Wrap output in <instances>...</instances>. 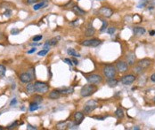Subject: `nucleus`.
<instances>
[{"mask_svg": "<svg viewBox=\"0 0 155 130\" xmlns=\"http://www.w3.org/2000/svg\"><path fill=\"white\" fill-rule=\"evenodd\" d=\"M103 75L107 78V79H113V78L116 76V73H117V69L116 67L112 65H107L103 67Z\"/></svg>", "mask_w": 155, "mask_h": 130, "instance_id": "nucleus-2", "label": "nucleus"}, {"mask_svg": "<svg viewBox=\"0 0 155 130\" xmlns=\"http://www.w3.org/2000/svg\"><path fill=\"white\" fill-rule=\"evenodd\" d=\"M32 76L30 74V73H23L20 75V80L23 83H29L32 81Z\"/></svg>", "mask_w": 155, "mask_h": 130, "instance_id": "nucleus-10", "label": "nucleus"}, {"mask_svg": "<svg viewBox=\"0 0 155 130\" xmlns=\"http://www.w3.org/2000/svg\"><path fill=\"white\" fill-rule=\"evenodd\" d=\"M50 47H51V45H50L48 43H46L45 45H44V47H43V49H44V50H48V51H49V50H50Z\"/></svg>", "mask_w": 155, "mask_h": 130, "instance_id": "nucleus-34", "label": "nucleus"}, {"mask_svg": "<svg viewBox=\"0 0 155 130\" xmlns=\"http://www.w3.org/2000/svg\"><path fill=\"white\" fill-rule=\"evenodd\" d=\"M4 15L6 17H10L11 15H12V11L11 10H6L5 12H4Z\"/></svg>", "mask_w": 155, "mask_h": 130, "instance_id": "nucleus-36", "label": "nucleus"}, {"mask_svg": "<svg viewBox=\"0 0 155 130\" xmlns=\"http://www.w3.org/2000/svg\"><path fill=\"white\" fill-rule=\"evenodd\" d=\"M126 59H127V61H128V64L129 65H134L135 62H136V56H135V53L130 51L127 54L126 56Z\"/></svg>", "mask_w": 155, "mask_h": 130, "instance_id": "nucleus-11", "label": "nucleus"}, {"mask_svg": "<svg viewBox=\"0 0 155 130\" xmlns=\"http://www.w3.org/2000/svg\"><path fill=\"white\" fill-rule=\"evenodd\" d=\"M35 92L39 93V94H45L49 90V86L47 83L42 82H37L34 83Z\"/></svg>", "mask_w": 155, "mask_h": 130, "instance_id": "nucleus-3", "label": "nucleus"}, {"mask_svg": "<svg viewBox=\"0 0 155 130\" xmlns=\"http://www.w3.org/2000/svg\"><path fill=\"white\" fill-rule=\"evenodd\" d=\"M47 5V3L45 2V1H42L41 3H39V4H36L33 6V9H34L35 11H37V10H38V9H40V8H42V7H46Z\"/></svg>", "mask_w": 155, "mask_h": 130, "instance_id": "nucleus-20", "label": "nucleus"}, {"mask_svg": "<svg viewBox=\"0 0 155 130\" xmlns=\"http://www.w3.org/2000/svg\"><path fill=\"white\" fill-rule=\"evenodd\" d=\"M60 96H61V93L59 92L58 89L53 90V91H51L50 94H49V97L51 99H58L60 97Z\"/></svg>", "mask_w": 155, "mask_h": 130, "instance_id": "nucleus-16", "label": "nucleus"}, {"mask_svg": "<svg viewBox=\"0 0 155 130\" xmlns=\"http://www.w3.org/2000/svg\"><path fill=\"white\" fill-rule=\"evenodd\" d=\"M26 89L29 93H33L35 92V88H34V84H28L27 87H26Z\"/></svg>", "mask_w": 155, "mask_h": 130, "instance_id": "nucleus-23", "label": "nucleus"}, {"mask_svg": "<svg viewBox=\"0 0 155 130\" xmlns=\"http://www.w3.org/2000/svg\"><path fill=\"white\" fill-rule=\"evenodd\" d=\"M102 43V41L99 39H90V40H85L81 43L83 46L87 47H97Z\"/></svg>", "mask_w": 155, "mask_h": 130, "instance_id": "nucleus-6", "label": "nucleus"}, {"mask_svg": "<svg viewBox=\"0 0 155 130\" xmlns=\"http://www.w3.org/2000/svg\"><path fill=\"white\" fill-rule=\"evenodd\" d=\"M151 81L152 82H155V73H153V74L151 75Z\"/></svg>", "mask_w": 155, "mask_h": 130, "instance_id": "nucleus-42", "label": "nucleus"}, {"mask_svg": "<svg viewBox=\"0 0 155 130\" xmlns=\"http://www.w3.org/2000/svg\"><path fill=\"white\" fill-rule=\"evenodd\" d=\"M151 64H152V60L149 59H141V60H139V62H138V65H140V66L143 67L144 69H145V68H147Z\"/></svg>", "mask_w": 155, "mask_h": 130, "instance_id": "nucleus-12", "label": "nucleus"}, {"mask_svg": "<svg viewBox=\"0 0 155 130\" xmlns=\"http://www.w3.org/2000/svg\"><path fill=\"white\" fill-rule=\"evenodd\" d=\"M20 33V30L17 29V28H13V29L11 30V34L12 35H18Z\"/></svg>", "mask_w": 155, "mask_h": 130, "instance_id": "nucleus-33", "label": "nucleus"}, {"mask_svg": "<svg viewBox=\"0 0 155 130\" xmlns=\"http://www.w3.org/2000/svg\"><path fill=\"white\" fill-rule=\"evenodd\" d=\"M67 53H68L70 56H72V57H74V58L80 57V54H79V52H77L73 48H69L68 50H67Z\"/></svg>", "mask_w": 155, "mask_h": 130, "instance_id": "nucleus-18", "label": "nucleus"}, {"mask_svg": "<svg viewBox=\"0 0 155 130\" xmlns=\"http://www.w3.org/2000/svg\"><path fill=\"white\" fill-rule=\"evenodd\" d=\"M155 34V30H152V31H150V36H154Z\"/></svg>", "mask_w": 155, "mask_h": 130, "instance_id": "nucleus-44", "label": "nucleus"}, {"mask_svg": "<svg viewBox=\"0 0 155 130\" xmlns=\"http://www.w3.org/2000/svg\"><path fill=\"white\" fill-rule=\"evenodd\" d=\"M16 102H17V100H16V98H13V100L11 101V103H10V105H13L16 104Z\"/></svg>", "mask_w": 155, "mask_h": 130, "instance_id": "nucleus-41", "label": "nucleus"}, {"mask_svg": "<svg viewBox=\"0 0 155 130\" xmlns=\"http://www.w3.org/2000/svg\"><path fill=\"white\" fill-rule=\"evenodd\" d=\"M58 40H59V37H58L57 39H56V38H53V39H51V40L47 41V43H48L51 46H53V45H56V44H57Z\"/></svg>", "mask_w": 155, "mask_h": 130, "instance_id": "nucleus-25", "label": "nucleus"}, {"mask_svg": "<svg viewBox=\"0 0 155 130\" xmlns=\"http://www.w3.org/2000/svg\"><path fill=\"white\" fill-rule=\"evenodd\" d=\"M5 71H6V69H5L4 65H0V77H4V74H5Z\"/></svg>", "mask_w": 155, "mask_h": 130, "instance_id": "nucleus-26", "label": "nucleus"}, {"mask_svg": "<svg viewBox=\"0 0 155 130\" xmlns=\"http://www.w3.org/2000/svg\"><path fill=\"white\" fill-rule=\"evenodd\" d=\"M42 100H43V98H42V97H40V96H36L35 97V102L36 103H40V102H42Z\"/></svg>", "mask_w": 155, "mask_h": 130, "instance_id": "nucleus-32", "label": "nucleus"}, {"mask_svg": "<svg viewBox=\"0 0 155 130\" xmlns=\"http://www.w3.org/2000/svg\"><path fill=\"white\" fill-rule=\"evenodd\" d=\"M38 0H27V3L29 4H36Z\"/></svg>", "mask_w": 155, "mask_h": 130, "instance_id": "nucleus-37", "label": "nucleus"}, {"mask_svg": "<svg viewBox=\"0 0 155 130\" xmlns=\"http://www.w3.org/2000/svg\"><path fill=\"white\" fill-rule=\"evenodd\" d=\"M47 52H48V50H44V49H43L42 50H40V51L38 53V56H40V57H42V56H45V55H47Z\"/></svg>", "mask_w": 155, "mask_h": 130, "instance_id": "nucleus-30", "label": "nucleus"}, {"mask_svg": "<svg viewBox=\"0 0 155 130\" xmlns=\"http://www.w3.org/2000/svg\"><path fill=\"white\" fill-rule=\"evenodd\" d=\"M64 62H66V63L68 64V65H72L73 64H72V60L71 59H64Z\"/></svg>", "mask_w": 155, "mask_h": 130, "instance_id": "nucleus-35", "label": "nucleus"}, {"mask_svg": "<svg viewBox=\"0 0 155 130\" xmlns=\"http://www.w3.org/2000/svg\"><path fill=\"white\" fill-rule=\"evenodd\" d=\"M154 36H155V34H154Z\"/></svg>", "mask_w": 155, "mask_h": 130, "instance_id": "nucleus-49", "label": "nucleus"}, {"mask_svg": "<svg viewBox=\"0 0 155 130\" xmlns=\"http://www.w3.org/2000/svg\"><path fill=\"white\" fill-rule=\"evenodd\" d=\"M72 61H73V64H74V65H78V64H79V62H78V60H77V59H73Z\"/></svg>", "mask_w": 155, "mask_h": 130, "instance_id": "nucleus-43", "label": "nucleus"}, {"mask_svg": "<svg viewBox=\"0 0 155 130\" xmlns=\"http://www.w3.org/2000/svg\"><path fill=\"white\" fill-rule=\"evenodd\" d=\"M136 81V76L134 74H128V75H124L121 78V83L124 85H130Z\"/></svg>", "mask_w": 155, "mask_h": 130, "instance_id": "nucleus-8", "label": "nucleus"}, {"mask_svg": "<svg viewBox=\"0 0 155 130\" xmlns=\"http://www.w3.org/2000/svg\"><path fill=\"white\" fill-rule=\"evenodd\" d=\"M99 13H100L101 15H103V16L106 17V18H110V17L112 16L113 11L110 8H109V7L103 6L99 9Z\"/></svg>", "mask_w": 155, "mask_h": 130, "instance_id": "nucleus-9", "label": "nucleus"}, {"mask_svg": "<svg viewBox=\"0 0 155 130\" xmlns=\"http://www.w3.org/2000/svg\"><path fill=\"white\" fill-rule=\"evenodd\" d=\"M102 22H103V26H102V27H101V31H104V30L106 29V27H107V26H108V22H107L106 21H104V20H102Z\"/></svg>", "mask_w": 155, "mask_h": 130, "instance_id": "nucleus-28", "label": "nucleus"}, {"mask_svg": "<svg viewBox=\"0 0 155 130\" xmlns=\"http://www.w3.org/2000/svg\"><path fill=\"white\" fill-rule=\"evenodd\" d=\"M115 114H116V116H117L119 119H122V118L124 117V111L121 108H118V109L116 110V111H115Z\"/></svg>", "mask_w": 155, "mask_h": 130, "instance_id": "nucleus-22", "label": "nucleus"}, {"mask_svg": "<svg viewBox=\"0 0 155 130\" xmlns=\"http://www.w3.org/2000/svg\"><path fill=\"white\" fill-rule=\"evenodd\" d=\"M97 91V87L95 84H88V85H85L80 90V95L81 97H86L92 96L94 93H96Z\"/></svg>", "mask_w": 155, "mask_h": 130, "instance_id": "nucleus-1", "label": "nucleus"}, {"mask_svg": "<svg viewBox=\"0 0 155 130\" xmlns=\"http://www.w3.org/2000/svg\"><path fill=\"white\" fill-rule=\"evenodd\" d=\"M27 129H32V130H36L37 128L34 126H31V125H28L27 126Z\"/></svg>", "mask_w": 155, "mask_h": 130, "instance_id": "nucleus-39", "label": "nucleus"}, {"mask_svg": "<svg viewBox=\"0 0 155 130\" xmlns=\"http://www.w3.org/2000/svg\"><path fill=\"white\" fill-rule=\"evenodd\" d=\"M133 129H136V130H139V129H140V128H138V127H135V128H133Z\"/></svg>", "mask_w": 155, "mask_h": 130, "instance_id": "nucleus-45", "label": "nucleus"}, {"mask_svg": "<svg viewBox=\"0 0 155 130\" xmlns=\"http://www.w3.org/2000/svg\"><path fill=\"white\" fill-rule=\"evenodd\" d=\"M78 1H79V0H78Z\"/></svg>", "mask_w": 155, "mask_h": 130, "instance_id": "nucleus-48", "label": "nucleus"}, {"mask_svg": "<svg viewBox=\"0 0 155 130\" xmlns=\"http://www.w3.org/2000/svg\"><path fill=\"white\" fill-rule=\"evenodd\" d=\"M72 11L74 12L75 13H76V14L79 15V16H82V15L86 14L85 11L82 10V9H81L79 6H78V5H74V6L72 7Z\"/></svg>", "mask_w": 155, "mask_h": 130, "instance_id": "nucleus-15", "label": "nucleus"}, {"mask_svg": "<svg viewBox=\"0 0 155 130\" xmlns=\"http://www.w3.org/2000/svg\"><path fill=\"white\" fill-rule=\"evenodd\" d=\"M15 126H17V121H15L14 123H13L12 125H11V126H9L7 128H8V129H12V128H13Z\"/></svg>", "mask_w": 155, "mask_h": 130, "instance_id": "nucleus-38", "label": "nucleus"}, {"mask_svg": "<svg viewBox=\"0 0 155 130\" xmlns=\"http://www.w3.org/2000/svg\"><path fill=\"white\" fill-rule=\"evenodd\" d=\"M0 115H1V113H0Z\"/></svg>", "mask_w": 155, "mask_h": 130, "instance_id": "nucleus-47", "label": "nucleus"}, {"mask_svg": "<svg viewBox=\"0 0 155 130\" xmlns=\"http://www.w3.org/2000/svg\"><path fill=\"white\" fill-rule=\"evenodd\" d=\"M43 38V36H42V35H39V36H34L33 37V41L34 42H38V41H40L41 39Z\"/></svg>", "mask_w": 155, "mask_h": 130, "instance_id": "nucleus-31", "label": "nucleus"}, {"mask_svg": "<svg viewBox=\"0 0 155 130\" xmlns=\"http://www.w3.org/2000/svg\"><path fill=\"white\" fill-rule=\"evenodd\" d=\"M36 50H37V49H36V48H32V49H31V50H28V53H29V54H31V53L35 52V51H36Z\"/></svg>", "mask_w": 155, "mask_h": 130, "instance_id": "nucleus-40", "label": "nucleus"}, {"mask_svg": "<svg viewBox=\"0 0 155 130\" xmlns=\"http://www.w3.org/2000/svg\"><path fill=\"white\" fill-rule=\"evenodd\" d=\"M133 32L136 36H142L145 33V29L142 27H136L133 28Z\"/></svg>", "mask_w": 155, "mask_h": 130, "instance_id": "nucleus-14", "label": "nucleus"}, {"mask_svg": "<svg viewBox=\"0 0 155 130\" xmlns=\"http://www.w3.org/2000/svg\"><path fill=\"white\" fill-rule=\"evenodd\" d=\"M95 33H96L95 27H93V26H91V24H89L88 27H87V30H86V36H93Z\"/></svg>", "mask_w": 155, "mask_h": 130, "instance_id": "nucleus-17", "label": "nucleus"}, {"mask_svg": "<svg viewBox=\"0 0 155 130\" xmlns=\"http://www.w3.org/2000/svg\"><path fill=\"white\" fill-rule=\"evenodd\" d=\"M115 67L119 73H126V72L128 71V64L125 61H118Z\"/></svg>", "mask_w": 155, "mask_h": 130, "instance_id": "nucleus-7", "label": "nucleus"}, {"mask_svg": "<svg viewBox=\"0 0 155 130\" xmlns=\"http://www.w3.org/2000/svg\"><path fill=\"white\" fill-rule=\"evenodd\" d=\"M98 106V104L96 101L95 100H89L87 101V103L84 105V111L87 113H90L91 111H93Z\"/></svg>", "mask_w": 155, "mask_h": 130, "instance_id": "nucleus-5", "label": "nucleus"}, {"mask_svg": "<svg viewBox=\"0 0 155 130\" xmlns=\"http://www.w3.org/2000/svg\"><path fill=\"white\" fill-rule=\"evenodd\" d=\"M118 83H119V82H118L117 80H115L114 78H113V79H109V81H108V85L110 88L116 87L118 85Z\"/></svg>", "mask_w": 155, "mask_h": 130, "instance_id": "nucleus-21", "label": "nucleus"}, {"mask_svg": "<svg viewBox=\"0 0 155 130\" xmlns=\"http://www.w3.org/2000/svg\"><path fill=\"white\" fill-rule=\"evenodd\" d=\"M83 119H84V114H83L82 112H80V111H78V112H76V113L74 114V120L78 125L82 121Z\"/></svg>", "mask_w": 155, "mask_h": 130, "instance_id": "nucleus-13", "label": "nucleus"}, {"mask_svg": "<svg viewBox=\"0 0 155 130\" xmlns=\"http://www.w3.org/2000/svg\"><path fill=\"white\" fill-rule=\"evenodd\" d=\"M87 82L91 84H95V85H97V84H100L103 82V77L100 74H96V73H94V74H90V75L87 76Z\"/></svg>", "mask_w": 155, "mask_h": 130, "instance_id": "nucleus-4", "label": "nucleus"}, {"mask_svg": "<svg viewBox=\"0 0 155 130\" xmlns=\"http://www.w3.org/2000/svg\"><path fill=\"white\" fill-rule=\"evenodd\" d=\"M59 92L61 94L63 95H68V94H71L73 92V88H59Z\"/></svg>", "mask_w": 155, "mask_h": 130, "instance_id": "nucleus-19", "label": "nucleus"}, {"mask_svg": "<svg viewBox=\"0 0 155 130\" xmlns=\"http://www.w3.org/2000/svg\"><path fill=\"white\" fill-rule=\"evenodd\" d=\"M42 1H45L46 2V1H49V0H42Z\"/></svg>", "mask_w": 155, "mask_h": 130, "instance_id": "nucleus-46", "label": "nucleus"}, {"mask_svg": "<svg viewBox=\"0 0 155 130\" xmlns=\"http://www.w3.org/2000/svg\"><path fill=\"white\" fill-rule=\"evenodd\" d=\"M38 109V103H31L30 105V111H36V110Z\"/></svg>", "mask_w": 155, "mask_h": 130, "instance_id": "nucleus-24", "label": "nucleus"}, {"mask_svg": "<svg viewBox=\"0 0 155 130\" xmlns=\"http://www.w3.org/2000/svg\"><path fill=\"white\" fill-rule=\"evenodd\" d=\"M143 70H144V68H143V67H141L140 65H136V66L134 68V72H135V73H138V74L142 73Z\"/></svg>", "mask_w": 155, "mask_h": 130, "instance_id": "nucleus-27", "label": "nucleus"}, {"mask_svg": "<svg viewBox=\"0 0 155 130\" xmlns=\"http://www.w3.org/2000/svg\"><path fill=\"white\" fill-rule=\"evenodd\" d=\"M115 31H116V27H110L107 29V33H108L109 35H113V34L115 33Z\"/></svg>", "mask_w": 155, "mask_h": 130, "instance_id": "nucleus-29", "label": "nucleus"}]
</instances>
